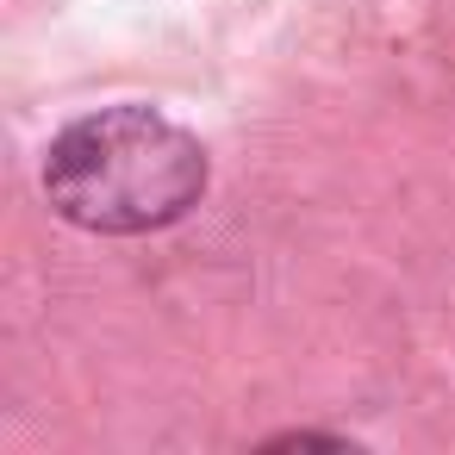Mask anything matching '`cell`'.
Returning a JSON list of instances; mask_svg holds the SVG:
<instances>
[{"label": "cell", "mask_w": 455, "mask_h": 455, "mask_svg": "<svg viewBox=\"0 0 455 455\" xmlns=\"http://www.w3.org/2000/svg\"><path fill=\"white\" fill-rule=\"evenodd\" d=\"M206 194V150L150 107H107L76 119L44 150V200L100 237H144L175 225Z\"/></svg>", "instance_id": "obj_1"}]
</instances>
